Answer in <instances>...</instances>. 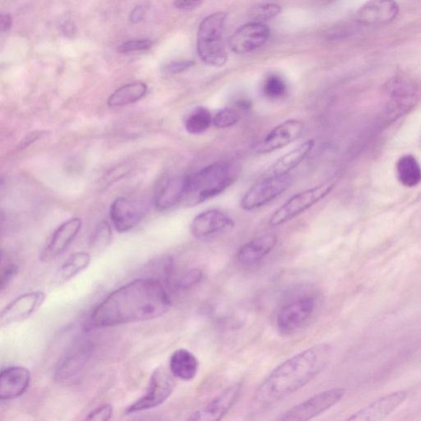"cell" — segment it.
<instances>
[{
    "mask_svg": "<svg viewBox=\"0 0 421 421\" xmlns=\"http://www.w3.org/2000/svg\"><path fill=\"white\" fill-rule=\"evenodd\" d=\"M172 300L165 283L154 278H138L124 285L96 306L90 322L109 327L155 320L171 309Z\"/></svg>",
    "mask_w": 421,
    "mask_h": 421,
    "instance_id": "1",
    "label": "cell"
},
{
    "mask_svg": "<svg viewBox=\"0 0 421 421\" xmlns=\"http://www.w3.org/2000/svg\"><path fill=\"white\" fill-rule=\"evenodd\" d=\"M331 348L327 343L306 349L284 361L259 385L254 394L258 406H270L297 392L325 371L331 358Z\"/></svg>",
    "mask_w": 421,
    "mask_h": 421,
    "instance_id": "2",
    "label": "cell"
},
{
    "mask_svg": "<svg viewBox=\"0 0 421 421\" xmlns=\"http://www.w3.org/2000/svg\"><path fill=\"white\" fill-rule=\"evenodd\" d=\"M186 177L182 203L185 207H194L223 194L236 182L238 172L233 164L218 161Z\"/></svg>",
    "mask_w": 421,
    "mask_h": 421,
    "instance_id": "3",
    "label": "cell"
},
{
    "mask_svg": "<svg viewBox=\"0 0 421 421\" xmlns=\"http://www.w3.org/2000/svg\"><path fill=\"white\" fill-rule=\"evenodd\" d=\"M320 304V296L313 291L300 292L284 302L276 314L280 333L291 335L304 329L316 316Z\"/></svg>",
    "mask_w": 421,
    "mask_h": 421,
    "instance_id": "4",
    "label": "cell"
},
{
    "mask_svg": "<svg viewBox=\"0 0 421 421\" xmlns=\"http://www.w3.org/2000/svg\"><path fill=\"white\" fill-rule=\"evenodd\" d=\"M225 12H219L207 17L200 23L197 50L199 57L208 65L220 67L227 61L223 40Z\"/></svg>",
    "mask_w": 421,
    "mask_h": 421,
    "instance_id": "5",
    "label": "cell"
},
{
    "mask_svg": "<svg viewBox=\"0 0 421 421\" xmlns=\"http://www.w3.org/2000/svg\"><path fill=\"white\" fill-rule=\"evenodd\" d=\"M170 369L160 367L151 374L146 393L125 410L126 415L154 409L167 401L172 396L176 381Z\"/></svg>",
    "mask_w": 421,
    "mask_h": 421,
    "instance_id": "6",
    "label": "cell"
},
{
    "mask_svg": "<svg viewBox=\"0 0 421 421\" xmlns=\"http://www.w3.org/2000/svg\"><path fill=\"white\" fill-rule=\"evenodd\" d=\"M334 186L327 183L296 194L271 215L270 225L276 227L290 222L326 198L333 190Z\"/></svg>",
    "mask_w": 421,
    "mask_h": 421,
    "instance_id": "7",
    "label": "cell"
},
{
    "mask_svg": "<svg viewBox=\"0 0 421 421\" xmlns=\"http://www.w3.org/2000/svg\"><path fill=\"white\" fill-rule=\"evenodd\" d=\"M293 184L291 174H274L257 183L240 200V207L245 211L258 209L286 192Z\"/></svg>",
    "mask_w": 421,
    "mask_h": 421,
    "instance_id": "8",
    "label": "cell"
},
{
    "mask_svg": "<svg viewBox=\"0 0 421 421\" xmlns=\"http://www.w3.org/2000/svg\"><path fill=\"white\" fill-rule=\"evenodd\" d=\"M346 391L343 389H331L298 404L279 416L280 421H307L317 418L329 410L343 398Z\"/></svg>",
    "mask_w": 421,
    "mask_h": 421,
    "instance_id": "9",
    "label": "cell"
},
{
    "mask_svg": "<svg viewBox=\"0 0 421 421\" xmlns=\"http://www.w3.org/2000/svg\"><path fill=\"white\" fill-rule=\"evenodd\" d=\"M386 92L389 97L386 116L393 121L413 107L419 99L418 86L405 76H398L391 79L386 85Z\"/></svg>",
    "mask_w": 421,
    "mask_h": 421,
    "instance_id": "10",
    "label": "cell"
},
{
    "mask_svg": "<svg viewBox=\"0 0 421 421\" xmlns=\"http://www.w3.org/2000/svg\"><path fill=\"white\" fill-rule=\"evenodd\" d=\"M235 222L225 212L210 209L195 216L190 225L192 235L200 240H209L231 232Z\"/></svg>",
    "mask_w": 421,
    "mask_h": 421,
    "instance_id": "11",
    "label": "cell"
},
{
    "mask_svg": "<svg viewBox=\"0 0 421 421\" xmlns=\"http://www.w3.org/2000/svg\"><path fill=\"white\" fill-rule=\"evenodd\" d=\"M146 207L141 202L125 197L114 199L110 206V216L118 232H129L142 222Z\"/></svg>",
    "mask_w": 421,
    "mask_h": 421,
    "instance_id": "12",
    "label": "cell"
},
{
    "mask_svg": "<svg viewBox=\"0 0 421 421\" xmlns=\"http://www.w3.org/2000/svg\"><path fill=\"white\" fill-rule=\"evenodd\" d=\"M45 298V293L41 291H29L17 297L2 310L1 327L11 326L27 320L41 307Z\"/></svg>",
    "mask_w": 421,
    "mask_h": 421,
    "instance_id": "13",
    "label": "cell"
},
{
    "mask_svg": "<svg viewBox=\"0 0 421 421\" xmlns=\"http://www.w3.org/2000/svg\"><path fill=\"white\" fill-rule=\"evenodd\" d=\"M304 127V123L295 119L284 121L271 130L255 146L254 151L258 154H266L287 147L300 137Z\"/></svg>",
    "mask_w": 421,
    "mask_h": 421,
    "instance_id": "14",
    "label": "cell"
},
{
    "mask_svg": "<svg viewBox=\"0 0 421 421\" xmlns=\"http://www.w3.org/2000/svg\"><path fill=\"white\" fill-rule=\"evenodd\" d=\"M270 36V30L262 23L252 22L243 25L229 38V45L236 54H246L261 48Z\"/></svg>",
    "mask_w": 421,
    "mask_h": 421,
    "instance_id": "15",
    "label": "cell"
},
{
    "mask_svg": "<svg viewBox=\"0 0 421 421\" xmlns=\"http://www.w3.org/2000/svg\"><path fill=\"white\" fill-rule=\"evenodd\" d=\"M82 227L83 220L79 218H71L59 225L42 250L41 261L50 262L65 252L79 235Z\"/></svg>",
    "mask_w": 421,
    "mask_h": 421,
    "instance_id": "16",
    "label": "cell"
},
{
    "mask_svg": "<svg viewBox=\"0 0 421 421\" xmlns=\"http://www.w3.org/2000/svg\"><path fill=\"white\" fill-rule=\"evenodd\" d=\"M29 369L19 365L2 369L0 374V400L12 401L22 397L31 384Z\"/></svg>",
    "mask_w": 421,
    "mask_h": 421,
    "instance_id": "17",
    "label": "cell"
},
{
    "mask_svg": "<svg viewBox=\"0 0 421 421\" xmlns=\"http://www.w3.org/2000/svg\"><path fill=\"white\" fill-rule=\"evenodd\" d=\"M241 392L240 384H233L223 391L205 407L191 415L189 420L218 421L222 420L232 409Z\"/></svg>",
    "mask_w": 421,
    "mask_h": 421,
    "instance_id": "18",
    "label": "cell"
},
{
    "mask_svg": "<svg viewBox=\"0 0 421 421\" xmlns=\"http://www.w3.org/2000/svg\"><path fill=\"white\" fill-rule=\"evenodd\" d=\"M399 6L395 0H371L357 11L356 20L365 25H384L397 18Z\"/></svg>",
    "mask_w": 421,
    "mask_h": 421,
    "instance_id": "19",
    "label": "cell"
},
{
    "mask_svg": "<svg viewBox=\"0 0 421 421\" xmlns=\"http://www.w3.org/2000/svg\"><path fill=\"white\" fill-rule=\"evenodd\" d=\"M278 236L265 234L241 246L237 253V260L241 265L252 267L261 263L278 245Z\"/></svg>",
    "mask_w": 421,
    "mask_h": 421,
    "instance_id": "20",
    "label": "cell"
},
{
    "mask_svg": "<svg viewBox=\"0 0 421 421\" xmlns=\"http://www.w3.org/2000/svg\"><path fill=\"white\" fill-rule=\"evenodd\" d=\"M407 393L404 391L387 395L371 405L353 414L349 420H381L393 413L405 401Z\"/></svg>",
    "mask_w": 421,
    "mask_h": 421,
    "instance_id": "21",
    "label": "cell"
},
{
    "mask_svg": "<svg viewBox=\"0 0 421 421\" xmlns=\"http://www.w3.org/2000/svg\"><path fill=\"white\" fill-rule=\"evenodd\" d=\"M185 176H174L161 183L155 194L154 203L157 210L168 211L182 203L186 189Z\"/></svg>",
    "mask_w": 421,
    "mask_h": 421,
    "instance_id": "22",
    "label": "cell"
},
{
    "mask_svg": "<svg viewBox=\"0 0 421 421\" xmlns=\"http://www.w3.org/2000/svg\"><path fill=\"white\" fill-rule=\"evenodd\" d=\"M199 361L192 352L181 348L174 351L169 360V369L174 377L183 381H191L196 377Z\"/></svg>",
    "mask_w": 421,
    "mask_h": 421,
    "instance_id": "23",
    "label": "cell"
},
{
    "mask_svg": "<svg viewBox=\"0 0 421 421\" xmlns=\"http://www.w3.org/2000/svg\"><path fill=\"white\" fill-rule=\"evenodd\" d=\"M314 147L313 139H309L299 147L293 149L276 161L269 170L271 176L289 174L307 157Z\"/></svg>",
    "mask_w": 421,
    "mask_h": 421,
    "instance_id": "24",
    "label": "cell"
},
{
    "mask_svg": "<svg viewBox=\"0 0 421 421\" xmlns=\"http://www.w3.org/2000/svg\"><path fill=\"white\" fill-rule=\"evenodd\" d=\"M91 255L87 252H76L72 254L65 262L59 267L54 274V282L63 284L73 279L75 276L88 269L90 265Z\"/></svg>",
    "mask_w": 421,
    "mask_h": 421,
    "instance_id": "25",
    "label": "cell"
},
{
    "mask_svg": "<svg viewBox=\"0 0 421 421\" xmlns=\"http://www.w3.org/2000/svg\"><path fill=\"white\" fill-rule=\"evenodd\" d=\"M147 85L143 82H135L125 85L109 97L110 107L116 108L135 103L146 96Z\"/></svg>",
    "mask_w": 421,
    "mask_h": 421,
    "instance_id": "26",
    "label": "cell"
},
{
    "mask_svg": "<svg viewBox=\"0 0 421 421\" xmlns=\"http://www.w3.org/2000/svg\"><path fill=\"white\" fill-rule=\"evenodd\" d=\"M398 180L403 186L413 188L421 182V167L413 155H404L396 165Z\"/></svg>",
    "mask_w": 421,
    "mask_h": 421,
    "instance_id": "27",
    "label": "cell"
},
{
    "mask_svg": "<svg viewBox=\"0 0 421 421\" xmlns=\"http://www.w3.org/2000/svg\"><path fill=\"white\" fill-rule=\"evenodd\" d=\"M212 120L214 117L209 110L203 106H198L185 119V127L190 134H201L209 129Z\"/></svg>",
    "mask_w": 421,
    "mask_h": 421,
    "instance_id": "28",
    "label": "cell"
},
{
    "mask_svg": "<svg viewBox=\"0 0 421 421\" xmlns=\"http://www.w3.org/2000/svg\"><path fill=\"white\" fill-rule=\"evenodd\" d=\"M88 360V353L85 348L80 349L79 351H75L67 358L63 361L61 367L58 369L57 376L61 380H67V378L76 376V374L80 372V369L83 368V364Z\"/></svg>",
    "mask_w": 421,
    "mask_h": 421,
    "instance_id": "29",
    "label": "cell"
},
{
    "mask_svg": "<svg viewBox=\"0 0 421 421\" xmlns=\"http://www.w3.org/2000/svg\"><path fill=\"white\" fill-rule=\"evenodd\" d=\"M263 92L267 99H280L287 94V85L282 76L271 74L263 83Z\"/></svg>",
    "mask_w": 421,
    "mask_h": 421,
    "instance_id": "30",
    "label": "cell"
},
{
    "mask_svg": "<svg viewBox=\"0 0 421 421\" xmlns=\"http://www.w3.org/2000/svg\"><path fill=\"white\" fill-rule=\"evenodd\" d=\"M112 240V231L110 225L103 220L97 225L94 232L92 233L90 246L96 251L104 250L107 248Z\"/></svg>",
    "mask_w": 421,
    "mask_h": 421,
    "instance_id": "31",
    "label": "cell"
},
{
    "mask_svg": "<svg viewBox=\"0 0 421 421\" xmlns=\"http://www.w3.org/2000/svg\"><path fill=\"white\" fill-rule=\"evenodd\" d=\"M240 120V114L237 110L224 108L216 113L212 124L218 129H228L237 124Z\"/></svg>",
    "mask_w": 421,
    "mask_h": 421,
    "instance_id": "32",
    "label": "cell"
},
{
    "mask_svg": "<svg viewBox=\"0 0 421 421\" xmlns=\"http://www.w3.org/2000/svg\"><path fill=\"white\" fill-rule=\"evenodd\" d=\"M280 11L282 8L278 4L269 3L253 8L249 12V17L254 20V22L261 23L262 21L275 18L280 14Z\"/></svg>",
    "mask_w": 421,
    "mask_h": 421,
    "instance_id": "33",
    "label": "cell"
},
{
    "mask_svg": "<svg viewBox=\"0 0 421 421\" xmlns=\"http://www.w3.org/2000/svg\"><path fill=\"white\" fill-rule=\"evenodd\" d=\"M203 278V273L202 270L198 269H190L178 280L177 288L181 291L189 290V289L196 286L197 284L201 282Z\"/></svg>",
    "mask_w": 421,
    "mask_h": 421,
    "instance_id": "34",
    "label": "cell"
},
{
    "mask_svg": "<svg viewBox=\"0 0 421 421\" xmlns=\"http://www.w3.org/2000/svg\"><path fill=\"white\" fill-rule=\"evenodd\" d=\"M19 273V265L16 263L7 262L6 265L2 266L1 269V279H0V289L1 291L6 290L12 280H14L17 274Z\"/></svg>",
    "mask_w": 421,
    "mask_h": 421,
    "instance_id": "35",
    "label": "cell"
},
{
    "mask_svg": "<svg viewBox=\"0 0 421 421\" xmlns=\"http://www.w3.org/2000/svg\"><path fill=\"white\" fill-rule=\"evenodd\" d=\"M152 41L147 39L134 40L125 42L118 48L120 53L134 52V51H141L150 49L152 46Z\"/></svg>",
    "mask_w": 421,
    "mask_h": 421,
    "instance_id": "36",
    "label": "cell"
},
{
    "mask_svg": "<svg viewBox=\"0 0 421 421\" xmlns=\"http://www.w3.org/2000/svg\"><path fill=\"white\" fill-rule=\"evenodd\" d=\"M114 413L113 407L110 404H105L99 407L95 408L89 412L86 420L96 421H108L112 418Z\"/></svg>",
    "mask_w": 421,
    "mask_h": 421,
    "instance_id": "37",
    "label": "cell"
},
{
    "mask_svg": "<svg viewBox=\"0 0 421 421\" xmlns=\"http://www.w3.org/2000/svg\"><path fill=\"white\" fill-rule=\"evenodd\" d=\"M194 65V62L191 61L173 62L167 66V71L172 74H180L190 69Z\"/></svg>",
    "mask_w": 421,
    "mask_h": 421,
    "instance_id": "38",
    "label": "cell"
},
{
    "mask_svg": "<svg viewBox=\"0 0 421 421\" xmlns=\"http://www.w3.org/2000/svg\"><path fill=\"white\" fill-rule=\"evenodd\" d=\"M203 0H174V6L178 10H191L201 4Z\"/></svg>",
    "mask_w": 421,
    "mask_h": 421,
    "instance_id": "39",
    "label": "cell"
},
{
    "mask_svg": "<svg viewBox=\"0 0 421 421\" xmlns=\"http://www.w3.org/2000/svg\"><path fill=\"white\" fill-rule=\"evenodd\" d=\"M147 8L144 6H138L131 12L130 21L133 23H138L143 21L145 17Z\"/></svg>",
    "mask_w": 421,
    "mask_h": 421,
    "instance_id": "40",
    "label": "cell"
},
{
    "mask_svg": "<svg viewBox=\"0 0 421 421\" xmlns=\"http://www.w3.org/2000/svg\"><path fill=\"white\" fill-rule=\"evenodd\" d=\"M12 25V19L10 14H2L0 17V28L2 32H7Z\"/></svg>",
    "mask_w": 421,
    "mask_h": 421,
    "instance_id": "41",
    "label": "cell"
},
{
    "mask_svg": "<svg viewBox=\"0 0 421 421\" xmlns=\"http://www.w3.org/2000/svg\"><path fill=\"white\" fill-rule=\"evenodd\" d=\"M41 132L40 133H32L31 134H28L22 142V144H21V147L23 148L28 147L30 144H32V143L35 142L36 140L39 138L41 137Z\"/></svg>",
    "mask_w": 421,
    "mask_h": 421,
    "instance_id": "42",
    "label": "cell"
}]
</instances>
